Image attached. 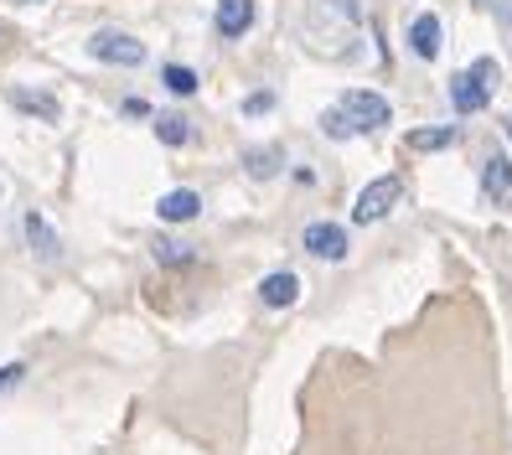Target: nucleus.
Segmentation results:
<instances>
[{
	"instance_id": "f8f14e48",
	"label": "nucleus",
	"mask_w": 512,
	"mask_h": 455,
	"mask_svg": "<svg viewBox=\"0 0 512 455\" xmlns=\"http://www.w3.org/2000/svg\"><path fill=\"white\" fill-rule=\"evenodd\" d=\"M26 238H32L37 259H57V233L47 228V218H42V212H26Z\"/></svg>"
},
{
	"instance_id": "ddd939ff",
	"label": "nucleus",
	"mask_w": 512,
	"mask_h": 455,
	"mask_svg": "<svg viewBox=\"0 0 512 455\" xmlns=\"http://www.w3.org/2000/svg\"><path fill=\"white\" fill-rule=\"evenodd\" d=\"M445 145H456V130L450 125H425V130H409V150H445Z\"/></svg>"
},
{
	"instance_id": "20e7f679",
	"label": "nucleus",
	"mask_w": 512,
	"mask_h": 455,
	"mask_svg": "<svg viewBox=\"0 0 512 455\" xmlns=\"http://www.w3.org/2000/svg\"><path fill=\"white\" fill-rule=\"evenodd\" d=\"M342 109L352 114V125H357V130H383L388 119H394L388 99L373 94V88H347V94H342Z\"/></svg>"
},
{
	"instance_id": "dca6fc26",
	"label": "nucleus",
	"mask_w": 512,
	"mask_h": 455,
	"mask_svg": "<svg viewBox=\"0 0 512 455\" xmlns=\"http://www.w3.org/2000/svg\"><path fill=\"white\" fill-rule=\"evenodd\" d=\"M161 83L171 88V94H182V99H187V94H197V73H192V68H182V63H166Z\"/></svg>"
},
{
	"instance_id": "1a4fd4ad",
	"label": "nucleus",
	"mask_w": 512,
	"mask_h": 455,
	"mask_svg": "<svg viewBox=\"0 0 512 455\" xmlns=\"http://www.w3.org/2000/svg\"><path fill=\"white\" fill-rule=\"evenodd\" d=\"M259 295H264V306H275V311H290L295 300H300V280L290 275V269H280V275H264Z\"/></svg>"
},
{
	"instance_id": "0eeeda50",
	"label": "nucleus",
	"mask_w": 512,
	"mask_h": 455,
	"mask_svg": "<svg viewBox=\"0 0 512 455\" xmlns=\"http://www.w3.org/2000/svg\"><path fill=\"white\" fill-rule=\"evenodd\" d=\"M440 47H445V37H440V16H414V26H409V52H414V57H425V63H435Z\"/></svg>"
},
{
	"instance_id": "f03ea898",
	"label": "nucleus",
	"mask_w": 512,
	"mask_h": 455,
	"mask_svg": "<svg viewBox=\"0 0 512 455\" xmlns=\"http://www.w3.org/2000/svg\"><path fill=\"white\" fill-rule=\"evenodd\" d=\"M399 197H404L399 176H378V181H368V187H363V197H357V207H352V223H363V228H368V223L388 218Z\"/></svg>"
},
{
	"instance_id": "423d86ee",
	"label": "nucleus",
	"mask_w": 512,
	"mask_h": 455,
	"mask_svg": "<svg viewBox=\"0 0 512 455\" xmlns=\"http://www.w3.org/2000/svg\"><path fill=\"white\" fill-rule=\"evenodd\" d=\"M481 192H487L492 207H512V161L502 150H492L487 166H481Z\"/></svg>"
},
{
	"instance_id": "7ed1b4c3",
	"label": "nucleus",
	"mask_w": 512,
	"mask_h": 455,
	"mask_svg": "<svg viewBox=\"0 0 512 455\" xmlns=\"http://www.w3.org/2000/svg\"><path fill=\"white\" fill-rule=\"evenodd\" d=\"M88 52L99 57V63H119V68H140L145 63V42L140 37H125V32H94L88 37Z\"/></svg>"
},
{
	"instance_id": "6ab92c4d",
	"label": "nucleus",
	"mask_w": 512,
	"mask_h": 455,
	"mask_svg": "<svg viewBox=\"0 0 512 455\" xmlns=\"http://www.w3.org/2000/svg\"><path fill=\"white\" fill-rule=\"evenodd\" d=\"M269 109H275V94H269V88H264V94H249V99H244V114H269Z\"/></svg>"
},
{
	"instance_id": "39448f33",
	"label": "nucleus",
	"mask_w": 512,
	"mask_h": 455,
	"mask_svg": "<svg viewBox=\"0 0 512 455\" xmlns=\"http://www.w3.org/2000/svg\"><path fill=\"white\" fill-rule=\"evenodd\" d=\"M300 244H306V254L337 264V259H347V228H337V223H311Z\"/></svg>"
},
{
	"instance_id": "6e6552de",
	"label": "nucleus",
	"mask_w": 512,
	"mask_h": 455,
	"mask_svg": "<svg viewBox=\"0 0 512 455\" xmlns=\"http://www.w3.org/2000/svg\"><path fill=\"white\" fill-rule=\"evenodd\" d=\"M156 212H161V223H192L197 212H202V197L192 187H176V192H166L156 202Z\"/></svg>"
},
{
	"instance_id": "f3484780",
	"label": "nucleus",
	"mask_w": 512,
	"mask_h": 455,
	"mask_svg": "<svg viewBox=\"0 0 512 455\" xmlns=\"http://www.w3.org/2000/svg\"><path fill=\"white\" fill-rule=\"evenodd\" d=\"M156 259L161 264H192V244H182V238H156Z\"/></svg>"
},
{
	"instance_id": "4468645a",
	"label": "nucleus",
	"mask_w": 512,
	"mask_h": 455,
	"mask_svg": "<svg viewBox=\"0 0 512 455\" xmlns=\"http://www.w3.org/2000/svg\"><path fill=\"white\" fill-rule=\"evenodd\" d=\"M321 135H331V140H352V135H363L352 125V114L342 109V104H331L326 114H321Z\"/></svg>"
},
{
	"instance_id": "f257e3e1",
	"label": "nucleus",
	"mask_w": 512,
	"mask_h": 455,
	"mask_svg": "<svg viewBox=\"0 0 512 455\" xmlns=\"http://www.w3.org/2000/svg\"><path fill=\"white\" fill-rule=\"evenodd\" d=\"M492 94H497V57H476V63L466 73H456V83H450L456 114H481L492 104Z\"/></svg>"
},
{
	"instance_id": "4be33fe9",
	"label": "nucleus",
	"mask_w": 512,
	"mask_h": 455,
	"mask_svg": "<svg viewBox=\"0 0 512 455\" xmlns=\"http://www.w3.org/2000/svg\"><path fill=\"white\" fill-rule=\"evenodd\" d=\"M502 130H507V140H512V114H507V119H502Z\"/></svg>"
},
{
	"instance_id": "9d476101",
	"label": "nucleus",
	"mask_w": 512,
	"mask_h": 455,
	"mask_svg": "<svg viewBox=\"0 0 512 455\" xmlns=\"http://www.w3.org/2000/svg\"><path fill=\"white\" fill-rule=\"evenodd\" d=\"M254 21V0H218V32L223 37H244Z\"/></svg>"
},
{
	"instance_id": "412c9836",
	"label": "nucleus",
	"mask_w": 512,
	"mask_h": 455,
	"mask_svg": "<svg viewBox=\"0 0 512 455\" xmlns=\"http://www.w3.org/2000/svg\"><path fill=\"white\" fill-rule=\"evenodd\" d=\"M125 114H140V119H145V114H150V104H145V99H125Z\"/></svg>"
},
{
	"instance_id": "9b49d317",
	"label": "nucleus",
	"mask_w": 512,
	"mask_h": 455,
	"mask_svg": "<svg viewBox=\"0 0 512 455\" xmlns=\"http://www.w3.org/2000/svg\"><path fill=\"white\" fill-rule=\"evenodd\" d=\"M11 104L26 109V114H37V119H57V114H63V109H57V99L52 94H37V88H11Z\"/></svg>"
},
{
	"instance_id": "5701e85b",
	"label": "nucleus",
	"mask_w": 512,
	"mask_h": 455,
	"mask_svg": "<svg viewBox=\"0 0 512 455\" xmlns=\"http://www.w3.org/2000/svg\"><path fill=\"white\" fill-rule=\"evenodd\" d=\"M21 6H32V0H21Z\"/></svg>"
},
{
	"instance_id": "2eb2a0df",
	"label": "nucleus",
	"mask_w": 512,
	"mask_h": 455,
	"mask_svg": "<svg viewBox=\"0 0 512 455\" xmlns=\"http://www.w3.org/2000/svg\"><path fill=\"white\" fill-rule=\"evenodd\" d=\"M156 140L161 145H187L192 140V125L182 114H156Z\"/></svg>"
},
{
	"instance_id": "aec40b11",
	"label": "nucleus",
	"mask_w": 512,
	"mask_h": 455,
	"mask_svg": "<svg viewBox=\"0 0 512 455\" xmlns=\"http://www.w3.org/2000/svg\"><path fill=\"white\" fill-rule=\"evenodd\" d=\"M21 373H26L21 362H6V368H0V388H11V383H21Z\"/></svg>"
},
{
	"instance_id": "a211bd4d",
	"label": "nucleus",
	"mask_w": 512,
	"mask_h": 455,
	"mask_svg": "<svg viewBox=\"0 0 512 455\" xmlns=\"http://www.w3.org/2000/svg\"><path fill=\"white\" fill-rule=\"evenodd\" d=\"M249 171L254 176H275L280 171V150H249Z\"/></svg>"
}]
</instances>
